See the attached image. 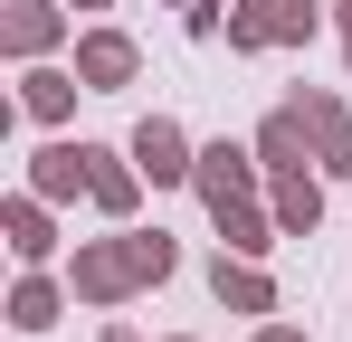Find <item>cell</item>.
Masks as SVG:
<instances>
[{
  "label": "cell",
  "instance_id": "cell-1",
  "mask_svg": "<svg viewBox=\"0 0 352 342\" xmlns=\"http://www.w3.org/2000/svg\"><path fill=\"white\" fill-rule=\"evenodd\" d=\"M333 19V0H238L229 10V48L267 57V48H314V29Z\"/></svg>",
  "mask_w": 352,
  "mask_h": 342
},
{
  "label": "cell",
  "instance_id": "cell-2",
  "mask_svg": "<svg viewBox=\"0 0 352 342\" xmlns=\"http://www.w3.org/2000/svg\"><path fill=\"white\" fill-rule=\"evenodd\" d=\"M67 285H76V304H96V314H115L143 295V266H133V238H76V257H67Z\"/></svg>",
  "mask_w": 352,
  "mask_h": 342
},
{
  "label": "cell",
  "instance_id": "cell-3",
  "mask_svg": "<svg viewBox=\"0 0 352 342\" xmlns=\"http://www.w3.org/2000/svg\"><path fill=\"white\" fill-rule=\"evenodd\" d=\"M200 209H229V200H267V162L257 143H200V171H190Z\"/></svg>",
  "mask_w": 352,
  "mask_h": 342
},
{
  "label": "cell",
  "instance_id": "cell-4",
  "mask_svg": "<svg viewBox=\"0 0 352 342\" xmlns=\"http://www.w3.org/2000/svg\"><path fill=\"white\" fill-rule=\"evenodd\" d=\"M124 152H133V162H143V181H153V190H172V181H190V171H200V143H190V133H181L172 114H143V124H133V143H124Z\"/></svg>",
  "mask_w": 352,
  "mask_h": 342
},
{
  "label": "cell",
  "instance_id": "cell-5",
  "mask_svg": "<svg viewBox=\"0 0 352 342\" xmlns=\"http://www.w3.org/2000/svg\"><path fill=\"white\" fill-rule=\"evenodd\" d=\"M86 200H96L115 228H133V209H143V162L115 152V143H86Z\"/></svg>",
  "mask_w": 352,
  "mask_h": 342
},
{
  "label": "cell",
  "instance_id": "cell-6",
  "mask_svg": "<svg viewBox=\"0 0 352 342\" xmlns=\"http://www.w3.org/2000/svg\"><path fill=\"white\" fill-rule=\"evenodd\" d=\"M76 76H86V95H124L143 76V48L124 29H76Z\"/></svg>",
  "mask_w": 352,
  "mask_h": 342
},
{
  "label": "cell",
  "instance_id": "cell-7",
  "mask_svg": "<svg viewBox=\"0 0 352 342\" xmlns=\"http://www.w3.org/2000/svg\"><path fill=\"white\" fill-rule=\"evenodd\" d=\"M295 105L314 114V171L324 181H352V105L333 86H295Z\"/></svg>",
  "mask_w": 352,
  "mask_h": 342
},
{
  "label": "cell",
  "instance_id": "cell-8",
  "mask_svg": "<svg viewBox=\"0 0 352 342\" xmlns=\"http://www.w3.org/2000/svg\"><path fill=\"white\" fill-rule=\"evenodd\" d=\"M48 209H58V200H38L29 181L0 200V238H10V257H19V266H48V257H58V219H48Z\"/></svg>",
  "mask_w": 352,
  "mask_h": 342
},
{
  "label": "cell",
  "instance_id": "cell-9",
  "mask_svg": "<svg viewBox=\"0 0 352 342\" xmlns=\"http://www.w3.org/2000/svg\"><path fill=\"white\" fill-rule=\"evenodd\" d=\"M210 295H219L229 314H248V323H267V314H276V276H267L257 257H238V247L210 257Z\"/></svg>",
  "mask_w": 352,
  "mask_h": 342
},
{
  "label": "cell",
  "instance_id": "cell-10",
  "mask_svg": "<svg viewBox=\"0 0 352 342\" xmlns=\"http://www.w3.org/2000/svg\"><path fill=\"white\" fill-rule=\"evenodd\" d=\"M248 143H257V162H267V171H314V114L286 95V105L267 114V124H257Z\"/></svg>",
  "mask_w": 352,
  "mask_h": 342
},
{
  "label": "cell",
  "instance_id": "cell-11",
  "mask_svg": "<svg viewBox=\"0 0 352 342\" xmlns=\"http://www.w3.org/2000/svg\"><path fill=\"white\" fill-rule=\"evenodd\" d=\"M58 38H67V0H10V10H0V48L19 57V67L48 57Z\"/></svg>",
  "mask_w": 352,
  "mask_h": 342
},
{
  "label": "cell",
  "instance_id": "cell-12",
  "mask_svg": "<svg viewBox=\"0 0 352 342\" xmlns=\"http://www.w3.org/2000/svg\"><path fill=\"white\" fill-rule=\"evenodd\" d=\"M76 95H86V76H76V67L29 57V76H19V114H29V124H67V114H76Z\"/></svg>",
  "mask_w": 352,
  "mask_h": 342
},
{
  "label": "cell",
  "instance_id": "cell-13",
  "mask_svg": "<svg viewBox=\"0 0 352 342\" xmlns=\"http://www.w3.org/2000/svg\"><path fill=\"white\" fill-rule=\"evenodd\" d=\"M267 209L286 238H314L324 228V171H267Z\"/></svg>",
  "mask_w": 352,
  "mask_h": 342
},
{
  "label": "cell",
  "instance_id": "cell-14",
  "mask_svg": "<svg viewBox=\"0 0 352 342\" xmlns=\"http://www.w3.org/2000/svg\"><path fill=\"white\" fill-rule=\"evenodd\" d=\"M67 295H76L67 276H48V266H19V285H10V323H19V333H48V323L67 314Z\"/></svg>",
  "mask_w": 352,
  "mask_h": 342
},
{
  "label": "cell",
  "instance_id": "cell-15",
  "mask_svg": "<svg viewBox=\"0 0 352 342\" xmlns=\"http://www.w3.org/2000/svg\"><path fill=\"white\" fill-rule=\"evenodd\" d=\"M29 190L38 200H86V143H38L29 152Z\"/></svg>",
  "mask_w": 352,
  "mask_h": 342
},
{
  "label": "cell",
  "instance_id": "cell-16",
  "mask_svg": "<svg viewBox=\"0 0 352 342\" xmlns=\"http://www.w3.org/2000/svg\"><path fill=\"white\" fill-rule=\"evenodd\" d=\"M210 228H219V247H238V257H267V247L286 238L267 200H229V209H210Z\"/></svg>",
  "mask_w": 352,
  "mask_h": 342
},
{
  "label": "cell",
  "instance_id": "cell-17",
  "mask_svg": "<svg viewBox=\"0 0 352 342\" xmlns=\"http://www.w3.org/2000/svg\"><path fill=\"white\" fill-rule=\"evenodd\" d=\"M124 238H133V266H143V285H172V276H181L172 228H124Z\"/></svg>",
  "mask_w": 352,
  "mask_h": 342
},
{
  "label": "cell",
  "instance_id": "cell-18",
  "mask_svg": "<svg viewBox=\"0 0 352 342\" xmlns=\"http://www.w3.org/2000/svg\"><path fill=\"white\" fill-rule=\"evenodd\" d=\"M257 342H314V333H295V323H276V314H267V323H257Z\"/></svg>",
  "mask_w": 352,
  "mask_h": 342
},
{
  "label": "cell",
  "instance_id": "cell-19",
  "mask_svg": "<svg viewBox=\"0 0 352 342\" xmlns=\"http://www.w3.org/2000/svg\"><path fill=\"white\" fill-rule=\"evenodd\" d=\"M333 29H343V38H352V0H333Z\"/></svg>",
  "mask_w": 352,
  "mask_h": 342
},
{
  "label": "cell",
  "instance_id": "cell-20",
  "mask_svg": "<svg viewBox=\"0 0 352 342\" xmlns=\"http://www.w3.org/2000/svg\"><path fill=\"white\" fill-rule=\"evenodd\" d=\"M105 342H143V333H133V323H105Z\"/></svg>",
  "mask_w": 352,
  "mask_h": 342
},
{
  "label": "cell",
  "instance_id": "cell-21",
  "mask_svg": "<svg viewBox=\"0 0 352 342\" xmlns=\"http://www.w3.org/2000/svg\"><path fill=\"white\" fill-rule=\"evenodd\" d=\"M67 10H115V0H67Z\"/></svg>",
  "mask_w": 352,
  "mask_h": 342
},
{
  "label": "cell",
  "instance_id": "cell-22",
  "mask_svg": "<svg viewBox=\"0 0 352 342\" xmlns=\"http://www.w3.org/2000/svg\"><path fill=\"white\" fill-rule=\"evenodd\" d=\"M343 76H352V38H343Z\"/></svg>",
  "mask_w": 352,
  "mask_h": 342
},
{
  "label": "cell",
  "instance_id": "cell-23",
  "mask_svg": "<svg viewBox=\"0 0 352 342\" xmlns=\"http://www.w3.org/2000/svg\"><path fill=\"white\" fill-rule=\"evenodd\" d=\"M172 342H190V333H172Z\"/></svg>",
  "mask_w": 352,
  "mask_h": 342
}]
</instances>
